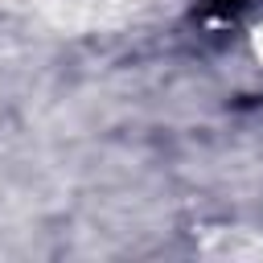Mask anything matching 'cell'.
<instances>
[{"label":"cell","mask_w":263,"mask_h":263,"mask_svg":"<svg viewBox=\"0 0 263 263\" xmlns=\"http://www.w3.org/2000/svg\"><path fill=\"white\" fill-rule=\"evenodd\" d=\"M247 0H201V12L205 16H234Z\"/></svg>","instance_id":"1"}]
</instances>
